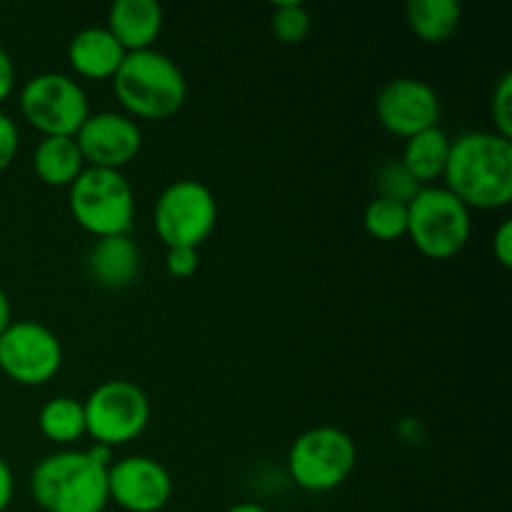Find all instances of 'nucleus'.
I'll return each mask as SVG.
<instances>
[{
    "label": "nucleus",
    "instance_id": "obj_23",
    "mask_svg": "<svg viewBox=\"0 0 512 512\" xmlns=\"http://www.w3.org/2000/svg\"><path fill=\"white\" fill-rule=\"evenodd\" d=\"M270 28H273L275 38L280 43L298 45L308 38L310 28H313V18H310V10L303 3H278L273 8Z\"/></svg>",
    "mask_w": 512,
    "mask_h": 512
},
{
    "label": "nucleus",
    "instance_id": "obj_30",
    "mask_svg": "<svg viewBox=\"0 0 512 512\" xmlns=\"http://www.w3.org/2000/svg\"><path fill=\"white\" fill-rule=\"evenodd\" d=\"M10 323H13V310H10L8 295H5V290L0 288V335L8 330Z\"/></svg>",
    "mask_w": 512,
    "mask_h": 512
},
{
    "label": "nucleus",
    "instance_id": "obj_25",
    "mask_svg": "<svg viewBox=\"0 0 512 512\" xmlns=\"http://www.w3.org/2000/svg\"><path fill=\"white\" fill-rule=\"evenodd\" d=\"M198 248H168L165 250V270L173 278H190L198 270Z\"/></svg>",
    "mask_w": 512,
    "mask_h": 512
},
{
    "label": "nucleus",
    "instance_id": "obj_29",
    "mask_svg": "<svg viewBox=\"0 0 512 512\" xmlns=\"http://www.w3.org/2000/svg\"><path fill=\"white\" fill-rule=\"evenodd\" d=\"M13 490V470H10V465L0 458V512L8 510L10 500H13Z\"/></svg>",
    "mask_w": 512,
    "mask_h": 512
},
{
    "label": "nucleus",
    "instance_id": "obj_1",
    "mask_svg": "<svg viewBox=\"0 0 512 512\" xmlns=\"http://www.w3.org/2000/svg\"><path fill=\"white\" fill-rule=\"evenodd\" d=\"M448 193L468 210H500L512 200V140L495 130H470L450 143L443 173Z\"/></svg>",
    "mask_w": 512,
    "mask_h": 512
},
{
    "label": "nucleus",
    "instance_id": "obj_10",
    "mask_svg": "<svg viewBox=\"0 0 512 512\" xmlns=\"http://www.w3.org/2000/svg\"><path fill=\"white\" fill-rule=\"evenodd\" d=\"M63 365L58 335L35 320H13L0 335V373L28 388L50 383Z\"/></svg>",
    "mask_w": 512,
    "mask_h": 512
},
{
    "label": "nucleus",
    "instance_id": "obj_14",
    "mask_svg": "<svg viewBox=\"0 0 512 512\" xmlns=\"http://www.w3.org/2000/svg\"><path fill=\"white\" fill-rule=\"evenodd\" d=\"M90 280L103 290H125L138 280L140 250L128 235L95 238L85 255Z\"/></svg>",
    "mask_w": 512,
    "mask_h": 512
},
{
    "label": "nucleus",
    "instance_id": "obj_13",
    "mask_svg": "<svg viewBox=\"0 0 512 512\" xmlns=\"http://www.w3.org/2000/svg\"><path fill=\"white\" fill-rule=\"evenodd\" d=\"M80 153L90 168L120 170L133 163L143 145V133L130 115L123 113H90L88 120L75 133Z\"/></svg>",
    "mask_w": 512,
    "mask_h": 512
},
{
    "label": "nucleus",
    "instance_id": "obj_18",
    "mask_svg": "<svg viewBox=\"0 0 512 512\" xmlns=\"http://www.w3.org/2000/svg\"><path fill=\"white\" fill-rule=\"evenodd\" d=\"M33 168L38 178L50 188H70L85 170L83 153H80L75 138H43L35 148Z\"/></svg>",
    "mask_w": 512,
    "mask_h": 512
},
{
    "label": "nucleus",
    "instance_id": "obj_21",
    "mask_svg": "<svg viewBox=\"0 0 512 512\" xmlns=\"http://www.w3.org/2000/svg\"><path fill=\"white\" fill-rule=\"evenodd\" d=\"M363 225L368 235L383 243H393L408 235V205L388 198H375L363 213Z\"/></svg>",
    "mask_w": 512,
    "mask_h": 512
},
{
    "label": "nucleus",
    "instance_id": "obj_26",
    "mask_svg": "<svg viewBox=\"0 0 512 512\" xmlns=\"http://www.w3.org/2000/svg\"><path fill=\"white\" fill-rule=\"evenodd\" d=\"M18 145H20V133L18 125L10 115L0 113V173L5 168H10V163L18 155Z\"/></svg>",
    "mask_w": 512,
    "mask_h": 512
},
{
    "label": "nucleus",
    "instance_id": "obj_16",
    "mask_svg": "<svg viewBox=\"0 0 512 512\" xmlns=\"http://www.w3.org/2000/svg\"><path fill=\"white\" fill-rule=\"evenodd\" d=\"M125 50L108 28H85L68 45L70 68L88 80H108L118 73Z\"/></svg>",
    "mask_w": 512,
    "mask_h": 512
},
{
    "label": "nucleus",
    "instance_id": "obj_20",
    "mask_svg": "<svg viewBox=\"0 0 512 512\" xmlns=\"http://www.w3.org/2000/svg\"><path fill=\"white\" fill-rule=\"evenodd\" d=\"M38 428L50 443L70 445L85 435V410L83 403L68 395H58V398L48 400L40 408Z\"/></svg>",
    "mask_w": 512,
    "mask_h": 512
},
{
    "label": "nucleus",
    "instance_id": "obj_12",
    "mask_svg": "<svg viewBox=\"0 0 512 512\" xmlns=\"http://www.w3.org/2000/svg\"><path fill=\"white\" fill-rule=\"evenodd\" d=\"M108 498L128 512H158L173 498V478L155 458L130 455L108 468Z\"/></svg>",
    "mask_w": 512,
    "mask_h": 512
},
{
    "label": "nucleus",
    "instance_id": "obj_24",
    "mask_svg": "<svg viewBox=\"0 0 512 512\" xmlns=\"http://www.w3.org/2000/svg\"><path fill=\"white\" fill-rule=\"evenodd\" d=\"M490 115H493L495 133L512 140V73L500 75L490 95Z\"/></svg>",
    "mask_w": 512,
    "mask_h": 512
},
{
    "label": "nucleus",
    "instance_id": "obj_8",
    "mask_svg": "<svg viewBox=\"0 0 512 512\" xmlns=\"http://www.w3.org/2000/svg\"><path fill=\"white\" fill-rule=\"evenodd\" d=\"M20 113L43 138H75L88 120L90 105L78 80L63 73H40L20 90Z\"/></svg>",
    "mask_w": 512,
    "mask_h": 512
},
{
    "label": "nucleus",
    "instance_id": "obj_19",
    "mask_svg": "<svg viewBox=\"0 0 512 512\" xmlns=\"http://www.w3.org/2000/svg\"><path fill=\"white\" fill-rule=\"evenodd\" d=\"M405 20L423 43H445L458 30L463 8L458 0H413L405 5Z\"/></svg>",
    "mask_w": 512,
    "mask_h": 512
},
{
    "label": "nucleus",
    "instance_id": "obj_9",
    "mask_svg": "<svg viewBox=\"0 0 512 512\" xmlns=\"http://www.w3.org/2000/svg\"><path fill=\"white\" fill-rule=\"evenodd\" d=\"M85 410V435L105 448L125 445L138 438L150 423V400L130 380H105L88 400Z\"/></svg>",
    "mask_w": 512,
    "mask_h": 512
},
{
    "label": "nucleus",
    "instance_id": "obj_6",
    "mask_svg": "<svg viewBox=\"0 0 512 512\" xmlns=\"http://www.w3.org/2000/svg\"><path fill=\"white\" fill-rule=\"evenodd\" d=\"M358 463L355 440L345 430L320 425L298 435L288 453L290 478L308 493H328L353 475Z\"/></svg>",
    "mask_w": 512,
    "mask_h": 512
},
{
    "label": "nucleus",
    "instance_id": "obj_17",
    "mask_svg": "<svg viewBox=\"0 0 512 512\" xmlns=\"http://www.w3.org/2000/svg\"><path fill=\"white\" fill-rule=\"evenodd\" d=\"M450 143H453V140H450L448 133L440 130L438 125L405 140L400 163H403L405 170L418 180L420 188H428L435 180L443 178L445 165H448Z\"/></svg>",
    "mask_w": 512,
    "mask_h": 512
},
{
    "label": "nucleus",
    "instance_id": "obj_5",
    "mask_svg": "<svg viewBox=\"0 0 512 512\" xmlns=\"http://www.w3.org/2000/svg\"><path fill=\"white\" fill-rule=\"evenodd\" d=\"M470 233V210L443 185H428L408 203V235L428 258H455L468 245Z\"/></svg>",
    "mask_w": 512,
    "mask_h": 512
},
{
    "label": "nucleus",
    "instance_id": "obj_28",
    "mask_svg": "<svg viewBox=\"0 0 512 512\" xmlns=\"http://www.w3.org/2000/svg\"><path fill=\"white\" fill-rule=\"evenodd\" d=\"M13 85H15L13 60H10V55L0 48V103L13 93Z\"/></svg>",
    "mask_w": 512,
    "mask_h": 512
},
{
    "label": "nucleus",
    "instance_id": "obj_22",
    "mask_svg": "<svg viewBox=\"0 0 512 512\" xmlns=\"http://www.w3.org/2000/svg\"><path fill=\"white\" fill-rule=\"evenodd\" d=\"M375 188H378V198L395 200V203L408 205L415 195L420 193V185L413 175L405 170L400 160H385L378 170H375Z\"/></svg>",
    "mask_w": 512,
    "mask_h": 512
},
{
    "label": "nucleus",
    "instance_id": "obj_15",
    "mask_svg": "<svg viewBox=\"0 0 512 512\" xmlns=\"http://www.w3.org/2000/svg\"><path fill=\"white\" fill-rule=\"evenodd\" d=\"M105 28L123 45L125 53L150 50L163 30V8L155 0H115Z\"/></svg>",
    "mask_w": 512,
    "mask_h": 512
},
{
    "label": "nucleus",
    "instance_id": "obj_7",
    "mask_svg": "<svg viewBox=\"0 0 512 512\" xmlns=\"http://www.w3.org/2000/svg\"><path fill=\"white\" fill-rule=\"evenodd\" d=\"M153 223L165 248H198L218 223L213 190L200 180H175L160 193Z\"/></svg>",
    "mask_w": 512,
    "mask_h": 512
},
{
    "label": "nucleus",
    "instance_id": "obj_11",
    "mask_svg": "<svg viewBox=\"0 0 512 512\" xmlns=\"http://www.w3.org/2000/svg\"><path fill=\"white\" fill-rule=\"evenodd\" d=\"M375 115L388 133L408 140L438 125V93L420 78H393L375 95Z\"/></svg>",
    "mask_w": 512,
    "mask_h": 512
},
{
    "label": "nucleus",
    "instance_id": "obj_31",
    "mask_svg": "<svg viewBox=\"0 0 512 512\" xmlns=\"http://www.w3.org/2000/svg\"><path fill=\"white\" fill-rule=\"evenodd\" d=\"M225 512H270V510L263 508V505H258V503H238Z\"/></svg>",
    "mask_w": 512,
    "mask_h": 512
},
{
    "label": "nucleus",
    "instance_id": "obj_3",
    "mask_svg": "<svg viewBox=\"0 0 512 512\" xmlns=\"http://www.w3.org/2000/svg\"><path fill=\"white\" fill-rule=\"evenodd\" d=\"M113 88L130 118L165 120L178 113L188 95L183 70L173 58L158 50H138L125 55L113 75Z\"/></svg>",
    "mask_w": 512,
    "mask_h": 512
},
{
    "label": "nucleus",
    "instance_id": "obj_2",
    "mask_svg": "<svg viewBox=\"0 0 512 512\" xmlns=\"http://www.w3.org/2000/svg\"><path fill=\"white\" fill-rule=\"evenodd\" d=\"M113 448L63 450L40 460L30 473V493L45 512H103L108 508V468Z\"/></svg>",
    "mask_w": 512,
    "mask_h": 512
},
{
    "label": "nucleus",
    "instance_id": "obj_4",
    "mask_svg": "<svg viewBox=\"0 0 512 512\" xmlns=\"http://www.w3.org/2000/svg\"><path fill=\"white\" fill-rule=\"evenodd\" d=\"M70 213L93 238L128 235L133 225V188L120 170L85 168L70 185Z\"/></svg>",
    "mask_w": 512,
    "mask_h": 512
},
{
    "label": "nucleus",
    "instance_id": "obj_27",
    "mask_svg": "<svg viewBox=\"0 0 512 512\" xmlns=\"http://www.w3.org/2000/svg\"><path fill=\"white\" fill-rule=\"evenodd\" d=\"M493 255L503 268H510L512 265V223L505 220L493 235Z\"/></svg>",
    "mask_w": 512,
    "mask_h": 512
}]
</instances>
